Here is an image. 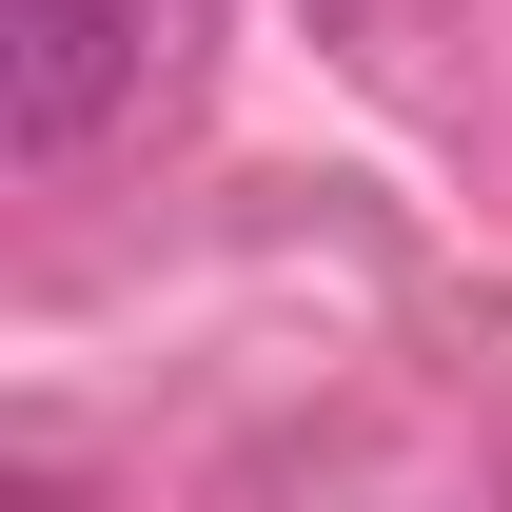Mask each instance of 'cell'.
I'll return each mask as SVG.
<instances>
[{
    "label": "cell",
    "instance_id": "6da1fadb",
    "mask_svg": "<svg viewBox=\"0 0 512 512\" xmlns=\"http://www.w3.org/2000/svg\"><path fill=\"white\" fill-rule=\"evenodd\" d=\"M197 0H0V158L20 178H79L99 138L158 99Z\"/></svg>",
    "mask_w": 512,
    "mask_h": 512
}]
</instances>
